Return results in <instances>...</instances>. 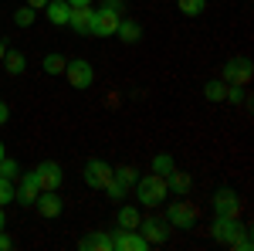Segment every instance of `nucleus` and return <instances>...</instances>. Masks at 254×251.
Segmentation results:
<instances>
[{
    "instance_id": "f257e3e1",
    "label": "nucleus",
    "mask_w": 254,
    "mask_h": 251,
    "mask_svg": "<svg viewBox=\"0 0 254 251\" xmlns=\"http://www.w3.org/2000/svg\"><path fill=\"white\" fill-rule=\"evenodd\" d=\"M136 197L139 204H146V207H159V204H166V197H170V187H166V176L159 173H146V176H136Z\"/></svg>"
},
{
    "instance_id": "f03ea898",
    "label": "nucleus",
    "mask_w": 254,
    "mask_h": 251,
    "mask_svg": "<svg viewBox=\"0 0 254 251\" xmlns=\"http://www.w3.org/2000/svg\"><path fill=\"white\" fill-rule=\"evenodd\" d=\"M136 231L142 234V238L149 241V248H153V245H163V241L170 238L173 228H170V221H166V217H139V228H136Z\"/></svg>"
},
{
    "instance_id": "7ed1b4c3",
    "label": "nucleus",
    "mask_w": 254,
    "mask_h": 251,
    "mask_svg": "<svg viewBox=\"0 0 254 251\" xmlns=\"http://www.w3.org/2000/svg\"><path fill=\"white\" fill-rule=\"evenodd\" d=\"M61 75L71 82V88H88L92 82H95V72H92V65L85 58H75V61H64V72Z\"/></svg>"
},
{
    "instance_id": "20e7f679",
    "label": "nucleus",
    "mask_w": 254,
    "mask_h": 251,
    "mask_svg": "<svg viewBox=\"0 0 254 251\" xmlns=\"http://www.w3.org/2000/svg\"><path fill=\"white\" fill-rule=\"evenodd\" d=\"M116 27H119V10H95L92 14V27H88V34L92 38H112L116 34Z\"/></svg>"
},
{
    "instance_id": "39448f33",
    "label": "nucleus",
    "mask_w": 254,
    "mask_h": 251,
    "mask_svg": "<svg viewBox=\"0 0 254 251\" xmlns=\"http://www.w3.org/2000/svg\"><path fill=\"white\" fill-rule=\"evenodd\" d=\"M112 173H116V170H112L105 160H88V163H85V173H81V176H85V183H88V187L105 190V183L112 180Z\"/></svg>"
},
{
    "instance_id": "423d86ee",
    "label": "nucleus",
    "mask_w": 254,
    "mask_h": 251,
    "mask_svg": "<svg viewBox=\"0 0 254 251\" xmlns=\"http://www.w3.org/2000/svg\"><path fill=\"white\" fill-rule=\"evenodd\" d=\"M241 224H237V217H217L214 228H210V234H214V241H220V245H227V248H234V241L241 238Z\"/></svg>"
},
{
    "instance_id": "0eeeda50",
    "label": "nucleus",
    "mask_w": 254,
    "mask_h": 251,
    "mask_svg": "<svg viewBox=\"0 0 254 251\" xmlns=\"http://www.w3.org/2000/svg\"><path fill=\"white\" fill-rule=\"evenodd\" d=\"M166 221H170V228L187 231V228L196 224V211L187 204V200H176V204H170V211H166Z\"/></svg>"
},
{
    "instance_id": "6e6552de",
    "label": "nucleus",
    "mask_w": 254,
    "mask_h": 251,
    "mask_svg": "<svg viewBox=\"0 0 254 251\" xmlns=\"http://www.w3.org/2000/svg\"><path fill=\"white\" fill-rule=\"evenodd\" d=\"M251 75H254V68H251L248 58H231L224 65V82H227V85H248Z\"/></svg>"
},
{
    "instance_id": "1a4fd4ad",
    "label": "nucleus",
    "mask_w": 254,
    "mask_h": 251,
    "mask_svg": "<svg viewBox=\"0 0 254 251\" xmlns=\"http://www.w3.org/2000/svg\"><path fill=\"white\" fill-rule=\"evenodd\" d=\"M146 248H149V241H146L139 231L119 228V231L112 234V251H146Z\"/></svg>"
},
{
    "instance_id": "9d476101",
    "label": "nucleus",
    "mask_w": 254,
    "mask_h": 251,
    "mask_svg": "<svg viewBox=\"0 0 254 251\" xmlns=\"http://www.w3.org/2000/svg\"><path fill=\"white\" fill-rule=\"evenodd\" d=\"M34 176H38V187L41 190H58L61 187V167L55 163V160H44V163H38V170H34Z\"/></svg>"
},
{
    "instance_id": "9b49d317",
    "label": "nucleus",
    "mask_w": 254,
    "mask_h": 251,
    "mask_svg": "<svg viewBox=\"0 0 254 251\" xmlns=\"http://www.w3.org/2000/svg\"><path fill=\"white\" fill-rule=\"evenodd\" d=\"M214 214L217 217H237L241 214V197L234 190H217L214 193Z\"/></svg>"
},
{
    "instance_id": "f8f14e48",
    "label": "nucleus",
    "mask_w": 254,
    "mask_h": 251,
    "mask_svg": "<svg viewBox=\"0 0 254 251\" xmlns=\"http://www.w3.org/2000/svg\"><path fill=\"white\" fill-rule=\"evenodd\" d=\"M38 193H41V187H38V176L34 173L17 176V190H14V200H17V204H34Z\"/></svg>"
},
{
    "instance_id": "ddd939ff",
    "label": "nucleus",
    "mask_w": 254,
    "mask_h": 251,
    "mask_svg": "<svg viewBox=\"0 0 254 251\" xmlns=\"http://www.w3.org/2000/svg\"><path fill=\"white\" fill-rule=\"evenodd\" d=\"M34 207L41 211V217H58L64 204H61V197H58L55 190H41L38 200H34Z\"/></svg>"
},
{
    "instance_id": "4468645a",
    "label": "nucleus",
    "mask_w": 254,
    "mask_h": 251,
    "mask_svg": "<svg viewBox=\"0 0 254 251\" xmlns=\"http://www.w3.org/2000/svg\"><path fill=\"white\" fill-rule=\"evenodd\" d=\"M78 248L81 251H112V234H102V231L85 234L78 241Z\"/></svg>"
},
{
    "instance_id": "2eb2a0df",
    "label": "nucleus",
    "mask_w": 254,
    "mask_h": 251,
    "mask_svg": "<svg viewBox=\"0 0 254 251\" xmlns=\"http://www.w3.org/2000/svg\"><path fill=\"white\" fill-rule=\"evenodd\" d=\"M92 7H71V14H68V24L78 31V34H88V27H92Z\"/></svg>"
},
{
    "instance_id": "dca6fc26",
    "label": "nucleus",
    "mask_w": 254,
    "mask_h": 251,
    "mask_svg": "<svg viewBox=\"0 0 254 251\" xmlns=\"http://www.w3.org/2000/svg\"><path fill=\"white\" fill-rule=\"evenodd\" d=\"M44 10H48V20H51V24H68V14H71L68 0H48Z\"/></svg>"
},
{
    "instance_id": "f3484780",
    "label": "nucleus",
    "mask_w": 254,
    "mask_h": 251,
    "mask_svg": "<svg viewBox=\"0 0 254 251\" xmlns=\"http://www.w3.org/2000/svg\"><path fill=\"white\" fill-rule=\"evenodd\" d=\"M116 34H119L122 41H126V44H136V41L142 38V27H139L136 20H129V17H126V20L119 17V27H116Z\"/></svg>"
},
{
    "instance_id": "a211bd4d",
    "label": "nucleus",
    "mask_w": 254,
    "mask_h": 251,
    "mask_svg": "<svg viewBox=\"0 0 254 251\" xmlns=\"http://www.w3.org/2000/svg\"><path fill=\"white\" fill-rule=\"evenodd\" d=\"M166 187H170V190H176V193H187L190 190V187H193V180H190V173H183V170H170V173H166Z\"/></svg>"
},
{
    "instance_id": "6ab92c4d",
    "label": "nucleus",
    "mask_w": 254,
    "mask_h": 251,
    "mask_svg": "<svg viewBox=\"0 0 254 251\" xmlns=\"http://www.w3.org/2000/svg\"><path fill=\"white\" fill-rule=\"evenodd\" d=\"M119 228H126V231H136L139 228V211L136 207H119Z\"/></svg>"
},
{
    "instance_id": "aec40b11",
    "label": "nucleus",
    "mask_w": 254,
    "mask_h": 251,
    "mask_svg": "<svg viewBox=\"0 0 254 251\" xmlns=\"http://www.w3.org/2000/svg\"><path fill=\"white\" fill-rule=\"evenodd\" d=\"M203 95H207V102H224L227 82H207V85H203Z\"/></svg>"
},
{
    "instance_id": "412c9836",
    "label": "nucleus",
    "mask_w": 254,
    "mask_h": 251,
    "mask_svg": "<svg viewBox=\"0 0 254 251\" xmlns=\"http://www.w3.org/2000/svg\"><path fill=\"white\" fill-rule=\"evenodd\" d=\"M176 7H180V14L196 17V14H203V10H207V0H176Z\"/></svg>"
},
{
    "instance_id": "4be33fe9",
    "label": "nucleus",
    "mask_w": 254,
    "mask_h": 251,
    "mask_svg": "<svg viewBox=\"0 0 254 251\" xmlns=\"http://www.w3.org/2000/svg\"><path fill=\"white\" fill-rule=\"evenodd\" d=\"M3 65H7V72H10V75H20V72L27 68V61H24V55H20V51H10V55H3Z\"/></svg>"
},
{
    "instance_id": "5701e85b",
    "label": "nucleus",
    "mask_w": 254,
    "mask_h": 251,
    "mask_svg": "<svg viewBox=\"0 0 254 251\" xmlns=\"http://www.w3.org/2000/svg\"><path fill=\"white\" fill-rule=\"evenodd\" d=\"M173 167H176V163H173V156H170V153H156V156H153V173L166 176Z\"/></svg>"
},
{
    "instance_id": "b1692460",
    "label": "nucleus",
    "mask_w": 254,
    "mask_h": 251,
    "mask_svg": "<svg viewBox=\"0 0 254 251\" xmlns=\"http://www.w3.org/2000/svg\"><path fill=\"white\" fill-rule=\"evenodd\" d=\"M112 176H116V180H119V183H122V187H126V190H129V187H132V183H136V170H132V167H119V170H116V173H112Z\"/></svg>"
},
{
    "instance_id": "393cba45",
    "label": "nucleus",
    "mask_w": 254,
    "mask_h": 251,
    "mask_svg": "<svg viewBox=\"0 0 254 251\" xmlns=\"http://www.w3.org/2000/svg\"><path fill=\"white\" fill-rule=\"evenodd\" d=\"M44 72H48V75H61V72H64V58H61V55H48V58H44Z\"/></svg>"
},
{
    "instance_id": "a878e982",
    "label": "nucleus",
    "mask_w": 254,
    "mask_h": 251,
    "mask_svg": "<svg viewBox=\"0 0 254 251\" xmlns=\"http://www.w3.org/2000/svg\"><path fill=\"white\" fill-rule=\"evenodd\" d=\"M14 20H17V27H31L34 24V7H20L14 14Z\"/></svg>"
},
{
    "instance_id": "bb28decb",
    "label": "nucleus",
    "mask_w": 254,
    "mask_h": 251,
    "mask_svg": "<svg viewBox=\"0 0 254 251\" xmlns=\"http://www.w3.org/2000/svg\"><path fill=\"white\" fill-rule=\"evenodd\" d=\"M10 200H14V183H10L7 176H0V207L10 204Z\"/></svg>"
},
{
    "instance_id": "cd10ccee",
    "label": "nucleus",
    "mask_w": 254,
    "mask_h": 251,
    "mask_svg": "<svg viewBox=\"0 0 254 251\" xmlns=\"http://www.w3.org/2000/svg\"><path fill=\"white\" fill-rule=\"evenodd\" d=\"M17 173H20V170H17V163L3 156V160H0V176H7V180H14V176H17Z\"/></svg>"
},
{
    "instance_id": "c85d7f7f",
    "label": "nucleus",
    "mask_w": 254,
    "mask_h": 251,
    "mask_svg": "<svg viewBox=\"0 0 254 251\" xmlns=\"http://www.w3.org/2000/svg\"><path fill=\"white\" fill-rule=\"evenodd\" d=\"M10 248H14V241H10V238H7V234L0 231V251H10Z\"/></svg>"
},
{
    "instance_id": "c756f323",
    "label": "nucleus",
    "mask_w": 254,
    "mask_h": 251,
    "mask_svg": "<svg viewBox=\"0 0 254 251\" xmlns=\"http://www.w3.org/2000/svg\"><path fill=\"white\" fill-rule=\"evenodd\" d=\"M7 119H10V109H7V105H3V102H0V126H3V122H7Z\"/></svg>"
},
{
    "instance_id": "7c9ffc66",
    "label": "nucleus",
    "mask_w": 254,
    "mask_h": 251,
    "mask_svg": "<svg viewBox=\"0 0 254 251\" xmlns=\"http://www.w3.org/2000/svg\"><path fill=\"white\" fill-rule=\"evenodd\" d=\"M68 7H92V0H68Z\"/></svg>"
},
{
    "instance_id": "2f4dec72",
    "label": "nucleus",
    "mask_w": 254,
    "mask_h": 251,
    "mask_svg": "<svg viewBox=\"0 0 254 251\" xmlns=\"http://www.w3.org/2000/svg\"><path fill=\"white\" fill-rule=\"evenodd\" d=\"M44 3L48 0H27V7H34V10H44Z\"/></svg>"
},
{
    "instance_id": "473e14b6",
    "label": "nucleus",
    "mask_w": 254,
    "mask_h": 251,
    "mask_svg": "<svg viewBox=\"0 0 254 251\" xmlns=\"http://www.w3.org/2000/svg\"><path fill=\"white\" fill-rule=\"evenodd\" d=\"M3 224H7V217H3V207H0V231H3Z\"/></svg>"
},
{
    "instance_id": "72a5a7b5",
    "label": "nucleus",
    "mask_w": 254,
    "mask_h": 251,
    "mask_svg": "<svg viewBox=\"0 0 254 251\" xmlns=\"http://www.w3.org/2000/svg\"><path fill=\"white\" fill-rule=\"evenodd\" d=\"M3 55H7V51H3V44H0V61H3Z\"/></svg>"
},
{
    "instance_id": "f704fd0d",
    "label": "nucleus",
    "mask_w": 254,
    "mask_h": 251,
    "mask_svg": "<svg viewBox=\"0 0 254 251\" xmlns=\"http://www.w3.org/2000/svg\"><path fill=\"white\" fill-rule=\"evenodd\" d=\"M0 160H3V143H0Z\"/></svg>"
}]
</instances>
